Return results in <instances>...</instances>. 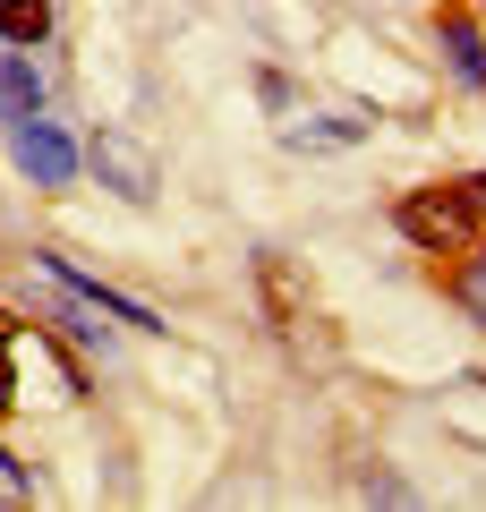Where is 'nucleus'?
I'll use <instances>...</instances> for the list:
<instances>
[{
	"mask_svg": "<svg viewBox=\"0 0 486 512\" xmlns=\"http://www.w3.org/2000/svg\"><path fill=\"white\" fill-rule=\"evenodd\" d=\"M478 205H469V188H410L401 197V239L427 256H469L478 248Z\"/></svg>",
	"mask_w": 486,
	"mask_h": 512,
	"instance_id": "1",
	"label": "nucleus"
},
{
	"mask_svg": "<svg viewBox=\"0 0 486 512\" xmlns=\"http://www.w3.org/2000/svg\"><path fill=\"white\" fill-rule=\"evenodd\" d=\"M86 163L103 171V188L111 197H128V205H154V188H162V171H154V154L137 146V137H120V128H103L86 146Z\"/></svg>",
	"mask_w": 486,
	"mask_h": 512,
	"instance_id": "2",
	"label": "nucleus"
},
{
	"mask_svg": "<svg viewBox=\"0 0 486 512\" xmlns=\"http://www.w3.org/2000/svg\"><path fill=\"white\" fill-rule=\"evenodd\" d=\"M256 291H265L273 325H282L290 342H307V325H316V299H307V282L290 274V256H256Z\"/></svg>",
	"mask_w": 486,
	"mask_h": 512,
	"instance_id": "3",
	"label": "nucleus"
},
{
	"mask_svg": "<svg viewBox=\"0 0 486 512\" xmlns=\"http://www.w3.org/2000/svg\"><path fill=\"white\" fill-rule=\"evenodd\" d=\"M18 171L43 180V188H69L77 180V146L60 137L52 120H18Z\"/></svg>",
	"mask_w": 486,
	"mask_h": 512,
	"instance_id": "4",
	"label": "nucleus"
},
{
	"mask_svg": "<svg viewBox=\"0 0 486 512\" xmlns=\"http://www.w3.org/2000/svg\"><path fill=\"white\" fill-rule=\"evenodd\" d=\"M43 265H52V274H60V282H69V291H77V299H94V308H111V316H120V325H137V333H154V316H145V308H137V299H120V291H103V282H94V274H77L69 256H43Z\"/></svg>",
	"mask_w": 486,
	"mask_h": 512,
	"instance_id": "5",
	"label": "nucleus"
},
{
	"mask_svg": "<svg viewBox=\"0 0 486 512\" xmlns=\"http://www.w3.org/2000/svg\"><path fill=\"white\" fill-rule=\"evenodd\" d=\"M43 35H52V0H0V43L35 52Z\"/></svg>",
	"mask_w": 486,
	"mask_h": 512,
	"instance_id": "6",
	"label": "nucleus"
},
{
	"mask_svg": "<svg viewBox=\"0 0 486 512\" xmlns=\"http://www.w3.org/2000/svg\"><path fill=\"white\" fill-rule=\"evenodd\" d=\"M444 52H452V77H461V86H486V43H478V26H469L461 9L444 18Z\"/></svg>",
	"mask_w": 486,
	"mask_h": 512,
	"instance_id": "7",
	"label": "nucleus"
},
{
	"mask_svg": "<svg viewBox=\"0 0 486 512\" xmlns=\"http://www.w3.org/2000/svg\"><path fill=\"white\" fill-rule=\"evenodd\" d=\"M0 103L18 111V120H35V111H43V77L26 69V60H0Z\"/></svg>",
	"mask_w": 486,
	"mask_h": 512,
	"instance_id": "8",
	"label": "nucleus"
},
{
	"mask_svg": "<svg viewBox=\"0 0 486 512\" xmlns=\"http://www.w3.org/2000/svg\"><path fill=\"white\" fill-rule=\"evenodd\" d=\"M452 299L486 325V256H461V274H452Z\"/></svg>",
	"mask_w": 486,
	"mask_h": 512,
	"instance_id": "9",
	"label": "nucleus"
},
{
	"mask_svg": "<svg viewBox=\"0 0 486 512\" xmlns=\"http://www.w3.org/2000/svg\"><path fill=\"white\" fill-rule=\"evenodd\" d=\"M18 402V384H9V350H0V410Z\"/></svg>",
	"mask_w": 486,
	"mask_h": 512,
	"instance_id": "10",
	"label": "nucleus"
},
{
	"mask_svg": "<svg viewBox=\"0 0 486 512\" xmlns=\"http://www.w3.org/2000/svg\"><path fill=\"white\" fill-rule=\"evenodd\" d=\"M469 205H478V222H486V180H469Z\"/></svg>",
	"mask_w": 486,
	"mask_h": 512,
	"instance_id": "11",
	"label": "nucleus"
},
{
	"mask_svg": "<svg viewBox=\"0 0 486 512\" xmlns=\"http://www.w3.org/2000/svg\"><path fill=\"white\" fill-rule=\"evenodd\" d=\"M9 342H18V325H9V316H0V350H9Z\"/></svg>",
	"mask_w": 486,
	"mask_h": 512,
	"instance_id": "12",
	"label": "nucleus"
}]
</instances>
